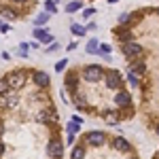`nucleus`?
I'll use <instances>...</instances> for the list:
<instances>
[{"mask_svg": "<svg viewBox=\"0 0 159 159\" xmlns=\"http://www.w3.org/2000/svg\"><path fill=\"white\" fill-rule=\"evenodd\" d=\"M83 76H85V81H91V83H98L104 79V70L100 68V66H87L85 70H83Z\"/></svg>", "mask_w": 159, "mask_h": 159, "instance_id": "obj_1", "label": "nucleus"}, {"mask_svg": "<svg viewBox=\"0 0 159 159\" xmlns=\"http://www.w3.org/2000/svg\"><path fill=\"white\" fill-rule=\"evenodd\" d=\"M7 85H9V89H21L25 83V79H24V72H11L7 79Z\"/></svg>", "mask_w": 159, "mask_h": 159, "instance_id": "obj_2", "label": "nucleus"}, {"mask_svg": "<svg viewBox=\"0 0 159 159\" xmlns=\"http://www.w3.org/2000/svg\"><path fill=\"white\" fill-rule=\"evenodd\" d=\"M123 53L127 55V57H138L140 53H142V45H138V43H134V40H127V43H123L121 45Z\"/></svg>", "mask_w": 159, "mask_h": 159, "instance_id": "obj_3", "label": "nucleus"}, {"mask_svg": "<svg viewBox=\"0 0 159 159\" xmlns=\"http://www.w3.org/2000/svg\"><path fill=\"white\" fill-rule=\"evenodd\" d=\"M85 140L91 147H102V144H106V134L104 132H89Z\"/></svg>", "mask_w": 159, "mask_h": 159, "instance_id": "obj_4", "label": "nucleus"}, {"mask_svg": "<svg viewBox=\"0 0 159 159\" xmlns=\"http://www.w3.org/2000/svg\"><path fill=\"white\" fill-rule=\"evenodd\" d=\"M123 83L121 74L117 72V70H110V72H106V87H110V89H119Z\"/></svg>", "mask_w": 159, "mask_h": 159, "instance_id": "obj_5", "label": "nucleus"}, {"mask_svg": "<svg viewBox=\"0 0 159 159\" xmlns=\"http://www.w3.org/2000/svg\"><path fill=\"white\" fill-rule=\"evenodd\" d=\"M17 96H13V93H2L0 96V106H4V108H15L17 106Z\"/></svg>", "mask_w": 159, "mask_h": 159, "instance_id": "obj_6", "label": "nucleus"}, {"mask_svg": "<svg viewBox=\"0 0 159 159\" xmlns=\"http://www.w3.org/2000/svg\"><path fill=\"white\" fill-rule=\"evenodd\" d=\"M47 151H49V155H51L53 159H60V157H61V153H64V147H61L60 140H51V142H49V148H47Z\"/></svg>", "mask_w": 159, "mask_h": 159, "instance_id": "obj_7", "label": "nucleus"}, {"mask_svg": "<svg viewBox=\"0 0 159 159\" xmlns=\"http://www.w3.org/2000/svg\"><path fill=\"white\" fill-rule=\"evenodd\" d=\"M115 102H117L119 106H129V104H132V96H129L127 91H117Z\"/></svg>", "mask_w": 159, "mask_h": 159, "instance_id": "obj_8", "label": "nucleus"}, {"mask_svg": "<svg viewBox=\"0 0 159 159\" xmlns=\"http://www.w3.org/2000/svg\"><path fill=\"white\" fill-rule=\"evenodd\" d=\"M112 147L117 148V151H121V153H127V151H129V142H127L125 138H115V140H112Z\"/></svg>", "mask_w": 159, "mask_h": 159, "instance_id": "obj_9", "label": "nucleus"}, {"mask_svg": "<svg viewBox=\"0 0 159 159\" xmlns=\"http://www.w3.org/2000/svg\"><path fill=\"white\" fill-rule=\"evenodd\" d=\"M34 83L38 87H49V74L45 72H34Z\"/></svg>", "mask_w": 159, "mask_h": 159, "instance_id": "obj_10", "label": "nucleus"}, {"mask_svg": "<svg viewBox=\"0 0 159 159\" xmlns=\"http://www.w3.org/2000/svg\"><path fill=\"white\" fill-rule=\"evenodd\" d=\"M57 121V115L55 112H51V110H43L40 115H36V121H40V123H47V121Z\"/></svg>", "mask_w": 159, "mask_h": 159, "instance_id": "obj_11", "label": "nucleus"}, {"mask_svg": "<svg viewBox=\"0 0 159 159\" xmlns=\"http://www.w3.org/2000/svg\"><path fill=\"white\" fill-rule=\"evenodd\" d=\"M34 38H38L40 43H51L53 38H51V34H47L43 28H34Z\"/></svg>", "mask_w": 159, "mask_h": 159, "instance_id": "obj_12", "label": "nucleus"}, {"mask_svg": "<svg viewBox=\"0 0 159 159\" xmlns=\"http://www.w3.org/2000/svg\"><path fill=\"white\" fill-rule=\"evenodd\" d=\"M70 159H85V147L76 144V147L72 148V155H70Z\"/></svg>", "mask_w": 159, "mask_h": 159, "instance_id": "obj_13", "label": "nucleus"}, {"mask_svg": "<svg viewBox=\"0 0 159 159\" xmlns=\"http://www.w3.org/2000/svg\"><path fill=\"white\" fill-rule=\"evenodd\" d=\"M81 7H83V2H81V0H74V2H68V7H66V13H70V15H72V13H76L79 9H81Z\"/></svg>", "mask_w": 159, "mask_h": 159, "instance_id": "obj_14", "label": "nucleus"}, {"mask_svg": "<svg viewBox=\"0 0 159 159\" xmlns=\"http://www.w3.org/2000/svg\"><path fill=\"white\" fill-rule=\"evenodd\" d=\"M127 81H129V85H132V87H138V85H140V74H136V72L129 70V72H127Z\"/></svg>", "mask_w": 159, "mask_h": 159, "instance_id": "obj_15", "label": "nucleus"}, {"mask_svg": "<svg viewBox=\"0 0 159 159\" xmlns=\"http://www.w3.org/2000/svg\"><path fill=\"white\" fill-rule=\"evenodd\" d=\"M144 68H147V66H144V61H134L129 70H132V72H136V74H142V72H144Z\"/></svg>", "mask_w": 159, "mask_h": 159, "instance_id": "obj_16", "label": "nucleus"}, {"mask_svg": "<svg viewBox=\"0 0 159 159\" xmlns=\"http://www.w3.org/2000/svg\"><path fill=\"white\" fill-rule=\"evenodd\" d=\"M98 40H96V38H91V40H89V43H87V47H85V51L87 53H98Z\"/></svg>", "mask_w": 159, "mask_h": 159, "instance_id": "obj_17", "label": "nucleus"}, {"mask_svg": "<svg viewBox=\"0 0 159 159\" xmlns=\"http://www.w3.org/2000/svg\"><path fill=\"white\" fill-rule=\"evenodd\" d=\"M45 9H47V13H49V15H53V13L57 11V2H53V0H47V2H45Z\"/></svg>", "mask_w": 159, "mask_h": 159, "instance_id": "obj_18", "label": "nucleus"}, {"mask_svg": "<svg viewBox=\"0 0 159 159\" xmlns=\"http://www.w3.org/2000/svg\"><path fill=\"white\" fill-rule=\"evenodd\" d=\"M66 85L70 87V89H74V87H76V74H74V72H70L68 76H66Z\"/></svg>", "mask_w": 159, "mask_h": 159, "instance_id": "obj_19", "label": "nucleus"}, {"mask_svg": "<svg viewBox=\"0 0 159 159\" xmlns=\"http://www.w3.org/2000/svg\"><path fill=\"white\" fill-rule=\"evenodd\" d=\"M70 30H72L76 36H83V34H85V25H81V24H72V28H70Z\"/></svg>", "mask_w": 159, "mask_h": 159, "instance_id": "obj_20", "label": "nucleus"}, {"mask_svg": "<svg viewBox=\"0 0 159 159\" xmlns=\"http://www.w3.org/2000/svg\"><path fill=\"white\" fill-rule=\"evenodd\" d=\"M104 119H106L108 123H117L119 117H117V115H112V110H106V112H104Z\"/></svg>", "mask_w": 159, "mask_h": 159, "instance_id": "obj_21", "label": "nucleus"}, {"mask_svg": "<svg viewBox=\"0 0 159 159\" xmlns=\"http://www.w3.org/2000/svg\"><path fill=\"white\" fill-rule=\"evenodd\" d=\"M47 19H49V13H40L36 17V25H43V24H47Z\"/></svg>", "mask_w": 159, "mask_h": 159, "instance_id": "obj_22", "label": "nucleus"}, {"mask_svg": "<svg viewBox=\"0 0 159 159\" xmlns=\"http://www.w3.org/2000/svg\"><path fill=\"white\" fill-rule=\"evenodd\" d=\"M79 125H81V123L70 121V123H68V134H76V132H79Z\"/></svg>", "mask_w": 159, "mask_h": 159, "instance_id": "obj_23", "label": "nucleus"}, {"mask_svg": "<svg viewBox=\"0 0 159 159\" xmlns=\"http://www.w3.org/2000/svg\"><path fill=\"white\" fill-rule=\"evenodd\" d=\"M2 15H4L7 19H15V17H17V13L13 11V9H4V11H2Z\"/></svg>", "mask_w": 159, "mask_h": 159, "instance_id": "obj_24", "label": "nucleus"}, {"mask_svg": "<svg viewBox=\"0 0 159 159\" xmlns=\"http://www.w3.org/2000/svg\"><path fill=\"white\" fill-rule=\"evenodd\" d=\"M98 53H102V55H108V53H110V45H98Z\"/></svg>", "mask_w": 159, "mask_h": 159, "instance_id": "obj_25", "label": "nucleus"}, {"mask_svg": "<svg viewBox=\"0 0 159 159\" xmlns=\"http://www.w3.org/2000/svg\"><path fill=\"white\" fill-rule=\"evenodd\" d=\"M7 91H9V85H7V81H4V79H0V96H2V93H7Z\"/></svg>", "mask_w": 159, "mask_h": 159, "instance_id": "obj_26", "label": "nucleus"}, {"mask_svg": "<svg viewBox=\"0 0 159 159\" xmlns=\"http://www.w3.org/2000/svg\"><path fill=\"white\" fill-rule=\"evenodd\" d=\"M127 21H129V15H127V13H121V15H119V24H127Z\"/></svg>", "mask_w": 159, "mask_h": 159, "instance_id": "obj_27", "label": "nucleus"}, {"mask_svg": "<svg viewBox=\"0 0 159 159\" xmlns=\"http://www.w3.org/2000/svg\"><path fill=\"white\" fill-rule=\"evenodd\" d=\"M19 55H28V43H21V47H19Z\"/></svg>", "mask_w": 159, "mask_h": 159, "instance_id": "obj_28", "label": "nucleus"}, {"mask_svg": "<svg viewBox=\"0 0 159 159\" xmlns=\"http://www.w3.org/2000/svg\"><path fill=\"white\" fill-rule=\"evenodd\" d=\"M93 13H96V9H87V11H83V17H85V19H89Z\"/></svg>", "mask_w": 159, "mask_h": 159, "instance_id": "obj_29", "label": "nucleus"}, {"mask_svg": "<svg viewBox=\"0 0 159 159\" xmlns=\"http://www.w3.org/2000/svg\"><path fill=\"white\" fill-rule=\"evenodd\" d=\"M64 68H66V60H61V61L55 64V70H64Z\"/></svg>", "mask_w": 159, "mask_h": 159, "instance_id": "obj_30", "label": "nucleus"}, {"mask_svg": "<svg viewBox=\"0 0 159 159\" xmlns=\"http://www.w3.org/2000/svg\"><path fill=\"white\" fill-rule=\"evenodd\" d=\"M0 32H2V34H7V32H9V25L2 24V19H0Z\"/></svg>", "mask_w": 159, "mask_h": 159, "instance_id": "obj_31", "label": "nucleus"}, {"mask_svg": "<svg viewBox=\"0 0 159 159\" xmlns=\"http://www.w3.org/2000/svg\"><path fill=\"white\" fill-rule=\"evenodd\" d=\"M121 38H123V40H125V43H127V40H132V36H129L127 32H123V34H121Z\"/></svg>", "mask_w": 159, "mask_h": 159, "instance_id": "obj_32", "label": "nucleus"}, {"mask_svg": "<svg viewBox=\"0 0 159 159\" xmlns=\"http://www.w3.org/2000/svg\"><path fill=\"white\" fill-rule=\"evenodd\" d=\"M47 51H49V53H53V51H57V43H55V45H51V47H49Z\"/></svg>", "mask_w": 159, "mask_h": 159, "instance_id": "obj_33", "label": "nucleus"}, {"mask_svg": "<svg viewBox=\"0 0 159 159\" xmlns=\"http://www.w3.org/2000/svg\"><path fill=\"white\" fill-rule=\"evenodd\" d=\"M2 132H4V123L0 121V136H2Z\"/></svg>", "mask_w": 159, "mask_h": 159, "instance_id": "obj_34", "label": "nucleus"}, {"mask_svg": "<svg viewBox=\"0 0 159 159\" xmlns=\"http://www.w3.org/2000/svg\"><path fill=\"white\" fill-rule=\"evenodd\" d=\"M2 153H4V144L0 142V155H2Z\"/></svg>", "mask_w": 159, "mask_h": 159, "instance_id": "obj_35", "label": "nucleus"}, {"mask_svg": "<svg viewBox=\"0 0 159 159\" xmlns=\"http://www.w3.org/2000/svg\"><path fill=\"white\" fill-rule=\"evenodd\" d=\"M15 2H25V0H15Z\"/></svg>", "mask_w": 159, "mask_h": 159, "instance_id": "obj_36", "label": "nucleus"}, {"mask_svg": "<svg viewBox=\"0 0 159 159\" xmlns=\"http://www.w3.org/2000/svg\"><path fill=\"white\" fill-rule=\"evenodd\" d=\"M157 134H159V125H157Z\"/></svg>", "mask_w": 159, "mask_h": 159, "instance_id": "obj_37", "label": "nucleus"}, {"mask_svg": "<svg viewBox=\"0 0 159 159\" xmlns=\"http://www.w3.org/2000/svg\"><path fill=\"white\" fill-rule=\"evenodd\" d=\"M157 13H159V9H157Z\"/></svg>", "mask_w": 159, "mask_h": 159, "instance_id": "obj_38", "label": "nucleus"}]
</instances>
